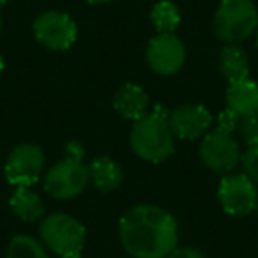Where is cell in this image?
Returning a JSON list of instances; mask_svg holds the SVG:
<instances>
[{
  "instance_id": "obj_15",
  "label": "cell",
  "mask_w": 258,
  "mask_h": 258,
  "mask_svg": "<svg viewBox=\"0 0 258 258\" xmlns=\"http://www.w3.org/2000/svg\"><path fill=\"white\" fill-rule=\"evenodd\" d=\"M89 180H92L94 186L101 191H113L122 184V170L110 158L94 159L89 165Z\"/></svg>"
},
{
  "instance_id": "obj_10",
  "label": "cell",
  "mask_w": 258,
  "mask_h": 258,
  "mask_svg": "<svg viewBox=\"0 0 258 258\" xmlns=\"http://www.w3.org/2000/svg\"><path fill=\"white\" fill-rule=\"evenodd\" d=\"M149 66L159 75H175L186 60V50L180 39L173 34H158L147 48Z\"/></svg>"
},
{
  "instance_id": "obj_18",
  "label": "cell",
  "mask_w": 258,
  "mask_h": 258,
  "mask_svg": "<svg viewBox=\"0 0 258 258\" xmlns=\"http://www.w3.org/2000/svg\"><path fill=\"white\" fill-rule=\"evenodd\" d=\"M8 258H48L44 247L34 237L18 235L9 242Z\"/></svg>"
},
{
  "instance_id": "obj_12",
  "label": "cell",
  "mask_w": 258,
  "mask_h": 258,
  "mask_svg": "<svg viewBox=\"0 0 258 258\" xmlns=\"http://www.w3.org/2000/svg\"><path fill=\"white\" fill-rule=\"evenodd\" d=\"M226 106L239 117L258 115V83L251 80L230 83L226 90Z\"/></svg>"
},
{
  "instance_id": "obj_5",
  "label": "cell",
  "mask_w": 258,
  "mask_h": 258,
  "mask_svg": "<svg viewBox=\"0 0 258 258\" xmlns=\"http://www.w3.org/2000/svg\"><path fill=\"white\" fill-rule=\"evenodd\" d=\"M41 239L53 253L69 254L80 253L85 240V228L78 219L68 214H50L41 223Z\"/></svg>"
},
{
  "instance_id": "obj_21",
  "label": "cell",
  "mask_w": 258,
  "mask_h": 258,
  "mask_svg": "<svg viewBox=\"0 0 258 258\" xmlns=\"http://www.w3.org/2000/svg\"><path fill=\"white\" fill-rule=\"evenodd\" d=\"M239 120H240L239 115L233 113L232 110H228V108H226V110L219 115V125H218V127L223 129V131H228V133H232L233 129L239 125Z\"/></svg>"
},
{
  "instance_id": "obj_25",
  "label": "cell",
  "mask_w": 258,
  "mask_h": 258,
  "mask_svg": "<svg viewBox=\"0 0 258 258\" xmlns=\"http://www.w3.org/2000/svg\"><path fill=\"white\" fill-rule=\"evenodd\" d=\"M4 69V62H2V58H0V71Z\"/></svg>"
},
{
  "instance_id": "obj_17",
  "label": "cell",
  "mask_w": 258,
  "mask_h": 258,
  "mask_svg": "<svg viewBox=\"0 0 258 258\" xmlns=\"http://www.w3.org/2000/svg\"><path fill=\"white\" fill-rule=\"evenodd\" d=\"M151 20L154 29L159 34H173V30L179 27L180 16H179V9L173 2L170 0H163L152 8L151 11Z\"/></svg>"
},
{
  "instance_id": "obj_9",
  "label": "cell",
  "mask_w": 258,
  "mask_h": 258,
  "mask_svg": "<svg viewBox=\"0 0 258 258\" xmlns=\"http://www.w3.org/2000/svg\"><path fill=\"white\" fill-rule=\"evenodd\" d=\"M225 212L232 216H247L258 207V195L253 180L246 173L226 175L218 191Z\"/></svg>"
},
{
  "instance_id": "obj_11",
  "label": "cell",
  "mask_w": 258,
  "mask_h": 258,
  "mask_svg": "<svg viewBox=\"0 0 258 258\" xmlns=\"http://www.w3.org/2000/svg\"><path fill=\"white\" fill-rule=\"evenodd\" d=\"M172 133L182 140H197L212 124V115L207 108L198 104H184L168 115Z\"/></svg>"
},
{
  "instance_id": "obj_22",
  "label": "cell",
  "mask_w": 258,
  "mask_h": 258,
  "mask_svg": "<svg viewBox=\"0 0 258 258\" xmlns=\"http://www.w3.org/2000/svg\"><path fill=\"white\" fill-rule=\"evenodd\" d=\"M166 258H205V256L198 249H193V247H182V249H173Z\"/></svg>"
},
{
  "instance_id": "obj_8",
  "label": "cell",
  "mask_w": 258,
  "mask_h": 258,
  "mask_svg": "<svg viewBox=\"0 0 258 258\" xmlns=\"http://www.w3.org/2000/svg\"><path fill=\"white\" fill-rule=\"evenodd\" d=\"M76 23L66 13L48 11L43 13L34 22V36L41 44L50 50L64 51L76 41Z\"/></svg>"
},
{
  "instance_id": "obj_13",
  "label": "cell",
  "mask_w": 258,
  "mask_h": 258,
  "mask_svg": "<svg viewBox=\"0 0 258 258\" xmlns=\"http://www.w3.org/2000/svg\"><path fill=\"white\" fill-rule=\"evenodd\" d=\"M113 106L122 117L137 122L138 118L147 115L149 96L135 83H125L117 90L113 99Z\"/></svg>"
},
{
  "instance_id": "obj_28",
  "label": "cell",
  "mask_w": 258,
  "mask_h": 258,
  "mask_svg": "<svg viewBox=\"0 0 258 258\" xmlns=\"http://www.w3.org/2000/svg\"><path fill=\"white\" fill-rule=\"evenodd\" d=\"M256 44H258V36H256Z\"/></svg>"
},
{
  "instance_id": "obj_1",
  "label": "cell",
  "mask_w": 258,
  "mask_h": 258,
  "mask_svg": "<svg viewBox=\"0 0 258 258\" xmlns=\"http://www.w3.org/2000/svg\"><path fill=\"white\" fill-rule=\"evenodd\" d=\"M120 242L133 258H166L177 246V221L154 205H137L120 219Z\"/></svg>"
},
{
  "instance_id": "obj_19",
  "label": "cell",
  "mask_w": 258,
  "mask_h": 258,
  "mask_svg": "<svg viewBox=\"0 0 258 258\" xmlns=\"http://www.w3.org/2000/svg\"><path fill=\"white\" fill-rule=\"evenodd\" d=\"M237 127H239V133L242 137L244 144L247 145V149L258 147V115L240 117Z\"/></svg>"
},
{
  "instance_id": "obj_3",
  "label": "cell",
  "mask_w": 258,
  "mask_h": 258,
  "mask_svg": "<svg viewBox=\"0 0 258 258\" xmlns=\"http://www.w3.org/2000/svg\"><path fill=\"white\" fill-rule=\"evenodd\" d=\"M83 151L78 144H69L68 154L44 177V189L57 200H69L82 193L89 182V170L82 161Z\"/></svg>"
},
{
  "instance_id": "obj_20",
  "label": "cell",
  "mask_w": 258,
  "mask_h": 258,
  "mask_svg": "<svg viewBox=\"0 0 258 258\" xmlns=\"http://www.w3.org/2000/svg\"><path fill=\"white\" fill-rule=\"evenodd\" d=\"M244 173L253 180V184H258V147H251L240 156Z\"/></svg>"
},
{
  "instance_id": "obj_16",
  "label": "cell",
  "mask_w": 258,
  "mask_h": 258,
  "mask_svg": "<svg viewBox=\"0 0 258 258\" xmlns=\"http://www.w3.org/2000/svg\"><path fill=\"white\" fill-rule=\"evenodd\" d=\"M13 212L23 221H36L44 216V204L37 193H34L30 187H16L9 200Z\"/></svg>"
},
{
  "instance_id": "obj_23",
  "label": "cell",
  "mask_w": 258,
  "mask_h": 258,
  "mask_svg": "<svg viewBox=\"0 0 258 258\" xmlns=\"http://www.w3.org/2000/svg\"><path fill=\"white\" fill-rule=\"evenodd\" d=\"M58 258H80V253H69V254H60Z\"/></svg>"
},
{
  "instance_id": "obj_7",
  "label": "cell",
  "mask_w": 258,
  "mask_h": 258,
  "mask_svg": "<svg viewBox=\"0 0 258 258\" xmlns=\"http://www.w3.org/2000/svg\"><path fill=\"white\" fill-rule=\"evenodd\" d=\"M44 168V154L34 144H23L13 149L6 161L4 172L9 184L16 187H30L39 180Z\"/></svg>"
},
{
  "instance_id": "obj_2",
  "label": "cell",
  "mask_w": 258,
  "mask_h": 258,
  "mask_svg": "<svg viewBox=\"0 0 258 258\" xmlns=\"http://www.w3.org/2000/svg\"><path fill=\"white\" fill-rule=\"evenodd\" d=\"M168 115L163 108L154 113L138 118L131 131V147L142 159L161 163L173 154V133L168 124Z\"/></svg>"
},
{
  "instance_id": "obj_6",
  "label": "cell",
  "mask_w": 258,
  "mask_h": 258,
  "mask_svg": "<svg viewBox=\"0 0 258 258\" xmlns=\"http://www.w3.org/2000/svg\"><path fill=\"white\" fill-rule=\"evenodd\" d=\"M202 161L209 170L216 173H230L240 163V149L232 133L214 129L204 138L200 145Z\"/></svg>"
},
{
  "instance_id": "obj_14",
  "label": "cell",
  "mask_w": 258,
  "mask_h": 258,
  "mask_svg": "<svg viewBox=\"0 0 258 258\" xmlns=\"http://www.w3.org/2000/svg\"><path fill=\"white\" fill-rule=\"evenodd\" d=\"M219 71L230 83L247 80L249 60H247L246 51L237 44H226L219 53Z\"/></svg>"
},
{
  "instance_id": "obj_27",
  "label": "cell",
  "mask_w": 258,
  "mask_h": 258,
  "mask_svg": "<svg viewBox=\"0 0 258 258\" xmlns=\"http://www.w3.org/2000/svg\"><path fill=\"white\" fill-rule=\"evenodd\" d=\"M0 30H2V15H0Z\"/></svg>"
},
{
  "instance_id": "obj_4",
  "label": "cell",
  "mask_w": 258,
  "mask_h": 258,
  "mask_svg": "<svg viewBox=\"0 0 258 258\" xmlns=\"http://www.w3.org/2000/svg\"><path fill=\"white\" fill-rule=\"evenodd\" d=\"M258 29L253 0H223L214 16V32L226 43H239Z\"/></svg>"
},
{
  "instance_id": "obj_29",
  "label": "cell",
  "mask_w": 258,
  "mask_h": 258,
  "mask_svg": "<svg viewBox=\"0 0 258 258\" xmlns=\"http://www.w3.org/2000/svg\"><path fill=\"white\" fill-rule=\"evenodd\" d=\"M256 209H258V207H256Z\"/></svg>"
},
{
  "instance_id": "obj_26",
  "label": "cell",
  "mask_w": 258,
  "mask_h": 258,
  "mask_svg": "<svg viewBox=\"0 0 258 258\" xmlns=\"http://www.w3.org/2000/svg\"><path fill=\"white\" fill-rule=\"evenodd\" d=\"M4 4H8V0H0V6H4Z\"/></svg>"
},
{
  "instance_id": "obj_24",
  "label": "cell",
  "mask_w": 258,
  "mask_h": 258,
  "mask_svg": "<svg viewBox=\"0 0 258 258\" xmlns=\"http://www.w3.org/2000/svg\"><path fill=\"white\" fill-rule=\"evenodd\" d=\"M89 4H104V2H110V0H87Z\"/></svg>"
}]
</instances>
